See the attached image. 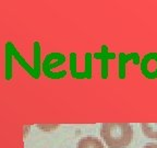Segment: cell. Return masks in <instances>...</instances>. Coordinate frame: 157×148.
I'll return each instance as SVG.
<instances>
[{
  "label": "cell",
  "mask_w": 157,
  "mask_h": 148,
  "mask_svg": "<svg viewBox=\"0 0 157 148\" xmlns=\"http://www.w3.org/2000/svg\"><path fill=\"white\" fill-rule=\"evenodd\" d=\"M101 136L109 148H124L133 139V127L129 123H104Z\"/></svg>",
  "instance_id": "obj_1"
},
{
  "label": "cell",
  "mask_w": 157,
  "mask_h": 148,
  "mask_svg": "<svg viewBox=\"0 0 157 148\" xmlns=\"http://www.w3.org/2000/svg\"><path fill=\"white\" fill-rule=\"evenodd\" d=\"M141 72L147 79L157 78V53H148L141 60Z\"/></svg>",
  "instance_id": "obj_2"
},
{
  "label": "cell",
  "mask_w": 157,
  "mask_h": 148,
  "mask_svg": "<svg viewBox=\"0 0 157 148\" xmlns=\"http://www.w3.org/2000/svg\"><path fill=\"white\" fill-rule=\"evenodd\" d=\"M132 60L134 65L140 64V55L137 53H131V54H122L119 55V77L123 79L125 77V65L128 62Z\"/></svg>",
  "instance_id": "obj_3"
},
{
  "label": "cell",
  "mask_w": 157,
  "mask_h": 148,
  "mask_svg": "<svg viewBox=\"0 0 157 148\" xmlns=\"http://www.w3.org/2000/svg\"><path fill=\"white\" fill-rule=\"evenodd\" d=\"M76 148H105L101 142L95 137H84L78 142Z\"/></svg>",
  "instance_id": "obj_4"
},
{
  "label": "cell",
  "mask_w": 157,
  "mask_h": 148,
  "mask_svg": "<svg viewBox=\"0 0 157 148\" xmlns=\"http://www.w3.org/2000/svg\"><path fill=\"white\" fill-rule=\"evenodd\" d=\"M95 57L97 58H101V62H103V69H101V75H103V78H107V63L108 59L115 58V54H110V53L107 52V47L103 46V52L101 54H96Z\"/></svg>",
  "instance_id": "obj_5"
},
{
  "label": "cell",
  "mask_w": 157,
  "mask_h": 148,
  "mask_svg": "<svg viewBox=\"0 0 157 148\" xmlns=\"http://www.w3.org/2000/svg\"><path fill=\"white\" fill-rule=\"evenodd\" d=\"M142 131L146 137L157 139V123H143Z\"/></svg>",
  "instance_id": "obj_6"
},
{
  "label": "cell",
  "mask_w": 157,
  "mask_h": 148,
  "mask_svg": "<svg viewBox=\"0 0 157 148\" xmlns=\"http://www.w3.org/2000/svg\"><path fill=\"white\" fill-rule=\"evenodd\" d=\"M143 148H157V144H148V145H145Z\"/></svg>",
  "instance_id": "obj_7"
}]
</instances>
